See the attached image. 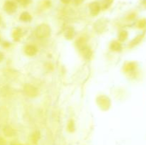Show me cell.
<instances>
[{"label":"cell","instance_id":"cell-1","mask_svg":"<svg viewBox=\"0 0 146 145\" xmlns=\"http://www.w3.org/2000/svg\"><path fill=\"white\" fill-rule=\"evenodd\" d=\"M51 34V28L47 24H40L36 29V36L38 38H46Z\"/></svg>","mask_w":146,"mask_h":145},{"label":"cell","instance_id":"cell-2","mask_svg":"<svg viewBox=\"0 0 146 145\" xmlns=\"http://www.w3.org/2000/svg\"><path fill=\"white\" fill-rule=\"evenodd\" d=\"M97 103L99 105L100 107L104 110H107L109 109L111 106V100L108 98L104 95H101L97 98Z\"/></svg>","mask_w":146,"mask_h":145},{"label":"cell","instance_id":"cell-3","mask_svg":"<svg viewBox=\"0 0 146 145\" xmlns=\"http://www.w3.org/2000/svg\"><path fill=\"white\" fill-rule=\"evenodd\" d=\"M24 91L25 92L26 95L27 96L30 97V98H34V97H36L38 94V90L36 88H35L33 85H29V84H27L24 86Z\"/></svg>","mask_w":146,"mask_h":145},{"label":"cell","instance_id":"cell-4","mask_svg":"<svg viewBox=\"0 0 146 145\" xmlns=\"http://www.w3.org/2000/svg\"><path fill=\"white\" fill-rule=\"evenodd\" d=\"M4 9L9 14H12L17 9V5L12 1H7L4 4Z\"/></svg>","mask_w":146,"mask_h":145},{"label":"cell","instance_id":"cell-5","mask_svg":"<svg viewBox=\"0 0 146 145\" xmlns=\"http://www.w3.org/2000/svg\"><path fill=\"white\" fill-rule=\"evenodd\" d=\"M89 9L91 11V14L93 16H96L100 12L101 6L98 2H92L89 5Z\"/></svg>","mask_w":146,"mask_h":145},{"label":"cell","instance_id":"cell-6","mask_svg":"<svg viewBox=\"0 0 146 145\" xmlns=\"http://www.w3.org/2000/svg\"><path fill=\"white\" fill-rule=\"evenodd\" d=\"M25 53L29 56H33L37 53V48L33 45H28L25 48Z\"/></svg>","mask_w":146,"mask_h":145},{"label":"cell","instance_id":"cell-7","mask_svg":"<svg viewBox=\"0 0 146 145\" xmlns=\"http://www.w3.org/2000/svg\"><path fill=\"white\" fill-rule=\"evenodd\" d=\"M86 43L87 42L86 38H84V37H80V38L76 41V44L77 48L79 50H81V51H82L84 48L87 47Z\"/></svg>","mask_w":146,"mask_h":145},{"label":"cell","instance_id":"cell-8","mask_svg":"<svg viewBox=\"0 0 146 145\" xmlns=\"http://www.w3.org/2000/svg\"><path fill=\"white\" fill-rule=\"evenodd\" d=\"M74 29L72 28V27H68L66 29L65 31V37L67 38V39H72L74 36Z\"/></svg>","mask_w":146,"mask_h":145},{"label":"cell","instance_id":"cell-9","mask_svg":"<svg viewBox=\"0 0 146 145\" xmlns=\"http://www.w3.org/2000/svg\"><path fill=\"white\" fill-rule=\"evenodd\" d=\"M81 51H82V54L83 55H84V58H86V60L90 59V58H91V56H92V51H91V50L88 47H86V48H84Z\"/></svg>","mask_w":146,"mask_h":145},{"label":"cell","instance_id":"cell-10","mask_svg":"<svg viewBox=\"0 0 146 145\" xmlns=\"http://www.w3.org/2000/svg\"><path fill=\"white\" fill-rule=\"evenodd\" d=\"M19 19L23 22H29L31 20V16L28 12H23L20 15Z\"/></svg>","mask_w":146,"mask_h":145},{"label":"cell","instance_id":"cell-11","mask_svg":"<svg viewBox=\"0 0 146 145\" xmlns=\"http://www.w3.org/2000/svg\"><path fill=\"white\" fill-rule=\"evenodd\" d=\"M110 48H111V49L113 50V51H120V50H121V44L118 42V41H114L111 43V45H110Z\"/></svg>","mask_w":146,"mask_h":145},{"label":"cell","instance_id":"cell-12","mask_svg":"<svg viewBox=\"0 0 146 145\" xmlns=\"http://www.w3.org/2000/svg\"><path fill=\"white\" fill-rule=\"evenodd\" d=\"M21 36V31L19 28H17L13 32V37L15 41H19Z\"/></svg>","mask_w":146,"mask_h":145},{"label":"cell","instance_id":"cell-13","mask_svg":"<svg viewBox=\"0 0 146 145\" xmlns=\"http://www.w3.org/2000/svg\"><path fill=\"white\" fill-rule=\"evenodd\" d=\"M113 0H104L102 2V7L104 9H106L109 8L111 5L112 4Z\"/></svg>","mask_w":146,"mask_h":145},{"label":"cell","instance_id":"cell-14","mask_svg":"<svg viewBox=\"0 0 146 145\" xmlns=\"http://www.w3.org/2000/svg\"><path fill=\"white\" fill-rule=\"evenodd\" d=\"M68 130L71 131V132H73V131L74 130V121L73 120H70L69 122H68Z\"/></svg>","mask_w":146,"mask_h":145},{"label":"cell","instance_id":"cell-15","mask_svg":"<svg viewBox=\"0 0 146 145\" xmlns=\"http://www.w3.org/2000/svg\"><path fill=\"white\" fill-rule=\"evenodd\" d=\"M127 37V33L125 31H122L119 35V39L121 41H124Z\"/></svg>","mask_w":146,"mask_h":145},{"label":"cell","instance_id":"cell-16","mask_svg":"<svg viewBox=\"0 0 146 145\" xmlns=\"http://www.w3.org/2000/svg\"><path fill=\"white\" fill-rule=\"evenodd\" d=\"M5 132H8V133H7V134L8 136H11L12 134H14V131L11 129V127H7L5 129Z\"/></svg>","mask_w":146,"mask_h":145},{"label":"cell","instance_id":"cell-17","mask_svg":"<svg viewBox=\"0 0 146 145\" xmlns=\"http://www.w3.org/2000/svg\"><path fill=\"white\" fill-rule=\"evenodd\" d=\"M32 138H33V142H36V141L39 139V132H36L35 133L33 134Z\"/></svg>","mask_w":146,"mask_h":145},{"label":"cell","instance_id":"cell-18","mask_svg":"<svg viewBox=\"0 0 146 145\" xmlns=\"http://www.w3.org/2000/svg\"><path fill=\"white\" fill-rule=\"evenodd\" d=\"M19 3L23 4V5H25V4H27L29 3L30 0H17Z\"/></svg>","mask_w":146,"mask_h":145},{"label":"cell","instance_id":"cell-19","mask_svg":"<svg viewBox=\"0 0 146 145\" xmlns=\"http://www.w3.org/2000/svg\"><path fill=\"white\" fill-rule=\"evenodd\" d=\"M83 1H84V0H74V2H75L76 4L78 5V4H80L81 3H82Z\"/></svg>","mask_w":146,"mask_h":145},{"label":"cell","instance_id":"cell-20","mask_svg":"<svg viewBox=\"0 0 146 145\" xmlns=\"http://www.w3.org/2000/svg\"><path fill=\"white\" fill-rule=\"evenodd\" d=\"M61 1H62L63 3H64V4H68L71 0H61Z\"/></svg>","mask_w":146,"mask_h":145},{"label":"cell","instance_id":"cell-21","mask_svg":"<svg viewBox=\"0 0 146 145\" xmlns=\"http://www.w3.org/2000/svg\"><path fill=\"white\" fill-rule=\"evenodd\" d=\"M3 58H4V55H3L2 53L0 52V62H1V61H2Z\"/></svg>","mask_w":146,"mask_h":145}]
</instances>
